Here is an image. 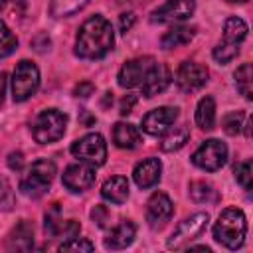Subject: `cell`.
I'll return each mask as SVG.
<instances>
[{"instance_id":"obj_1","label":"cell","mask_w":253,"mask_h":253,"mask_svg":"<svg viewBox=\"0 0 253 253\" xmlns=\"http://www.w3.org/2000/svg\"><path fill=\"white\" fill-rule=\"evenodd\" d=\"M115 42L111 22L103 16H91L85 20L75 38V53L81 59H101L105 57Z\"/></svg>"},{"instance_id":"obj_2","label":"cell","mask_w":253,"mask_h":253,"mask_svg":"<svg viewBox=\"0 0 253 253\" xmlns=\"http://www.w3.org/2000/svg\"><path fill=\"white\" fill-rule=\"evenodd\" d=\"M245 233H247V219L245 213L237 208H225L213 225L215 241L227 249L241 247L245 241Z\"/></svg>"},{"instance_id":"obj_3","label":"cell","mask_w":253,"mask_h":253,"mask_svg":"<svg viewBox=\"0 0 253 253\" xmlns=\"http://www.w3.org/2000/svg\"><path fill=\"white\" fill-rule=\"evenodd\" d=\"M55 176V164L51 160H36L20 180V190L28 198H40L47 192Z\"/></svg>"},{"instance_id":"obj_4","label":"cell","mask_w":253,"mask_h":253,"mask_svg":"<svg viewBox=\"0 0 253 253\" xmlns=\"http://www.w3.org/2000/svg\"><path fill=\"white\" fill-rule=\"evenodd\" d=\"M67 126V117L57 109H43L32 123V134L36 142L49 144L63 136Z\"/></svg>"},{"instance_id":"obj_5","label":"cell","mask_w":253,"mask_h":253,"mask_svg":"<svg viewBox=\"0 0 253 253\" xmlns=\"http://www.w3.org/2000/svg\"><path fill=\"white\" fill-rule=\"evenodd\" d=\"M38 87H40V69L28 59L20 61L14 69V75H12V97H14V101L22 103V101L30 99L38 91Z\"/></svg>"},{"instance_id":"obj_6","label":"cell","mask_w":253,"mask_h":253,"mask_svg":"<svg viewBox=\"0 0 253 253\" xmlns=\"http://www.w3.org/2000/svg\"><path fill=\"white\" fill-rule=\"evenodd\" d=\"M71 154L91 166H101L107 160V142L99 132H89L71 144Z\"/></svg>"},{"instance_id":"obj_7","label":"cell","mask_w":253,"mask_h":253,"mask_svg":"<svg viewBox=\"0 0 253 253\" xmlns=\"http://www.w3.org/2000/svg\"><path fill=\"white\" fill-rule=\"evenodd\" d=\"M227 160V146L217 140V138H210L206 140L192 156V162L202 168V170H208V172H215L219 170Z\"/></svg>"},{"instance_id":"obj_8","label":"cell","mask_w":253,"mask_h":253,"mask_svg":"<svg viewBox=\"0 0 253 253\" xmlns=\"http://www.w3.org/2000/svg\"><path fill=\"white\" fill-rule=\"evenodd\" d=\"M208 219H210L208 213L200 211V213H194V215L186 217L184 221H180L178 227L174 229V233L170 235L168 243H166L168 249H182V247H186L190 241H194L206 229Z\"/></svg>"},{"instance_id":"obj_9","label":"cell","mask_w":253,"mask_h":253,"mask_svg":"<svg viewBox=\"0 0 253 253\" xmlns=\"http://www.w3.org/2000/svg\"><path fill=\"white\" fill-rule=\"evenodd\" d=\"M210 73H208V67L198 63V61H184L178 71H176V85L186 91V93H192V91H198L206 85Z\"/></svg>"},{"instance_id":"obj_10","label":"cell","mask_w":253,"mask_h":253,"mask_svg":"<svg viewBox=\"0 0 253 253\" xmlns=\"http://www.w3.org/2000/svg\"><path fill=\"white\" fill-rule=\"evenodd\" d=\"M93 184H95V166H91L87 162L71 164L63 172V186L69 192H75V194L77 192H85Z\"/></svg>"},{"instance_id":"obj_11","label":"cell","mask_w":253,"mask_h":253,"mask_svg":"<svg viewBox=\"0 0 253 253\" xmlns=\"http://www.w3.org/2000/svg\"><path fill=\"white\" fill-rule=\"evenodd\" d=\"M194 0H166L158 10L152 12V22L168 24V22H182L194 14Z\"/></svg>"},{"instance_id":"obj_12","label":"cell","mask_w":253,"mask_h":253,"mask_svg":"<svg viewBox=\"0 0 253 253\" xmlns=\"http://www.w3.org/2000/svg\"><path fill=\"white\" fill-rule=\"evenodd\" d=\"M154 63L156 61L152 57H136V59L126 61L121 67V71H119V85L121 87H126V89L136 87V85H142L146 73L152 69Z\"/></svg>"},{"instance_id":"obj_13","label":"cell","mask_w":253,"mask_h":253,"mask_svg":"<svg viewBox=\"0 0 253 253\" xmlns=\"http://www.w3.org/2000/svg\"><path fill=\"white\" fill-rule=\"evenodd\" d=\"M178 119V109L176 107H158L152 109L150 113L144 115L142 119V130L148 134H164Z\"/></svg>"},{"instance_id":"obj_14","label":"cell","mask_w":253,"mask_h":253,"mask_svg":"<svg viewBox=\"0 0 253 253\" xmlns=\"http://www.w3.org/2000/svg\"><path fill=\"white\" fill-rule=\"evenodd\" d=\"M174 213V206L172 200L164 194V192H156L150 196L148 204H146V221L150 227H162Z\"/></svg>"},{"instance_id":"obj_15","label":"cell","mask_w":253,"mask_h":253,"mask_svg":"<svg viewBox=\"0 0 253 253\" xmlns=\"http://www.w3.org/2000/svg\"><path fill=\"white\" fill-rule=\"evenodd\" d=\"M170 79H172L170 69L164 63H154L152 69L146 73L142 85H140L142 87V95L144 97H154V95L162 93L170 85Z\"/></svg>"},{"instance_id":"obj_16","label":"cell","mask_w":253,"mask_h":253,"mask_svg":"<svg viewBox=\"0 0 253 253\" xmlns=\"http://www.w3.org/2000/svg\"><path fill=\"white\" fill-rule=\"evenodd\" d=\"M160 172H162L160 160L158 158H146L134 166L132 178H134L138 188H152L160 180Z\"/></svg>"},{"instance_id":"obj_17","label":"cell","mask_w":253,"mask_h":253,"mask_svg":"<svg viewBox=\"0 0 253 253\" xmlns=\"http://www.w3.org/2000/svg\"><path fill=\"white\" fill-rule=\"evenodd\" d=\"M134 233H136L134 223H132L130 219H123V221H119V223L109 231V235L105 237V247H107V249H125L126 245L132 243Z\"/></svg>"},{"instance_id":"obj_18","label":"cell","mask_w":253,"mask_h":253,"mask_svg":"<svg viewBox=\"0 0 253 253\" xmlns=\"http://www.w3.org/2000/svg\"><path fill=\"white\" fill-rule=\"evenodd\" d=\"M32 245H34V227L26 219H22L8 235V249L28 251V249H32Z\"/></svg>"},{"instance_id":"obj_19","label":"cell","mask_w":253,"mask_h":253,"mask_svg":"<svg viewBox=\"0 0 253 253\" xmlns=\"http://www.w3.org/2000/svg\"><path fill=\"white\" fill-rule=\"evenodd\" d=\"M101 194L111 204H123L128 198V180L125 176H113L103 184Z\"/></svg>"},{"instance_id":"obj_20","label":"cell","mask_w":253,"mask_h":253,"mask_svg":"<svg viewBox=\"0 0 253 253\" xmlns=\"http://www.w3.org/2000/svg\"><path fill=\"white\" fill-rule=\"evenodd\" d=\"M113 140L119 148H134L140 140V132L130 123H117L113 128Z\"/></svg>"},{"instance_id":"obj_21","label":"cell","mask_w":253,"mask_h":253,"mask_svg":"<svg viewBox=\"0 0 253 253\" xmlns=\"http://www.w3.org/2000/svg\"><path fill=\"white\" fill-rule=\"evenodd\" d=\"M194 34H196V30L190 28V26H174L172 30H168V32L162 36L160 43H162L164 49L180 47V45H186V43L194 38Z\"/></svg>"},{"instance_id":"obj_22","label":"cell","mask_w":253,"mask_h":253,"mask_svg":"<svg viewBox=\"0 0 253 253\" xmlns=\"http://www.w3.org/2000/svg\"><path fill=\"white\" fill-rule=\"evenodd\" d=\"M196 123L204 130H211L215 125V101L213 97H204L200 99L196 107Z\"/></svg>"},{"instance_id":"obj_23","label":"cell","mask_w":253,"mask_h":253,"mask_svg":"<svg viewBox=\"0 0 253 253\" xmlns=\"http://www.w3.org/2000/svg\"><path fill=\"white\" fill-rule=\"evenodd\" d=\"M247 36V24L237 18V16H231L225 20V26H223V42L225 43H233V45H239Z\"/></svg>"},{"instance_id":"obj_24","label":"cell","mask_w":253,"mask_h":253,"mask_svg":"<svg viewBox=\"0 0 253 253\" xmlns=\"http://www.w3.org/2000/svg\"><path fill=\"white\" fill-rule=\"evenodd\" d=\"M190 138V130L186 126H170L166 130V134L162 136V142H160V148L166 150V152H172V150H178L182 148Z\"/></svg>"},{"instance_id":"obj_25","label":"cell","mask_w":253,"mask_h":253,"mask_svg":"<svg viewBox=\"0 0 253 253\" xmlns=\"http://www.w3.org/2000/svg\"><path fill=\"white\" fill-rule=\"evenodd\" d=\"M87 4H89V0H51L49 12L55 18H65V16H71L79 10H83Z\"/></svg>"},{"instance_id":"obj_26","label":"cell","mask_w":253,"mask_h":253,"mask_svg":"<svg viewBox=\"0 0 253 253\" xmlns=\"http://www.w3.org/2000/svg\"><path fill=\"white\" fill-rule=\"evenodd\" d=\"M235 85L239 89V93L245 99H253V79H251V63H243L237 71H235Z\"/></svg>"},{"instance_id":"obj_27","label":"cell","mask_w":253,"mask_h":253,"mask_svg":"<svg viewBox=\"0 0 253 253\" xmlns=\"http://www.w3.org/2000/svg\"><path fill=\"white\" fill-rule=\"evenodd\" d=\"M190 196L194 202L198 204H204V202H215L217 200V194L213 190L211 184H206V182H192L190 184Z\"/></svg>"},{"instance_id":"obj_28","label":"cell","mask_w":253,"mask_h":253,"mask_svg":"<svg viewBox=\"0 0 253 253\" xmlns=\"http://www.w3.org/2000/svg\"><path fill=\"white\" fill-rule=\"evenodd\" d=\"M18 47L16 36L10 32V28L0 20V57H8Z\"/></svg>"},{"instance_id":"obj_29","label":"cell","mask_w":253,"mask_h":253,"mask_svg":"<svg viewBox=\"0 0 253 253\" xmlns=\"http://www.w3.org/2000/svg\"><path fill=\"white\" fill-rule=\"evenodd\" d=\"M243 121H245V115L241 111H233V113H229V115L223 117L221 125H223V130L233 136V134H239L241 132V126H245Z\"/></svg>"},{"instance_id":"obj_30","label":"cell","mask_w":253,"mask_h":253,"mask_svg":"<svg viewBox=\"0 0 253 253\" xmlns=\"http://www.w3.org/2000/svg\"><path fill=\"white\" fill-rule=\"evenodd\" d=\"M237 53H239V45H233V43L219 42V43L213 47V59H215L217 63H227V61H231Z\"/></svg>"},{"instance_id":"obj_31","label":"cell","mask_w":253,"mask_h":253,"mask_svg":"<svg viewBox=\"0 0 253 253\" xmlns=\"http://www.w3.org/2000/svg\"><path fill=\"white\" fill-rule=\"evenodd\" d=\"M235 180L245 190H251V186H253V170H251V162L249 160H245V162L235 166Z\"/></svg>"},{"instance_id":"obj_32","label":"cell","mask_w":253,"mask_h":253,"mask_svg":"<svg viewBox=\"0 0 253 253\" xmlns=\"http://www.w3.org/2000/svg\"><path fill=\"white\" fill-rule=\"evenodd\" d=\"M95 245L87 239H79L77 235L75 237H69V241L61 243L59 245V251H93Z\"/></svg>"},{"instance_id":"obj_33","label":"cell","mask_w":253,"mask_h":253,"mask_svg":"<svg viewBox=\"0 0 253 253\" xmlns=\"http://www.w3.org/2000/svg\"><path fill=\"white\" fill-rule=\"evenodd\" d=\"M14 204V194L10 190V184L6 180L0 182V208L2 210H10Z\"/></svg>"},{"instance_id":"obj_34","label":"cell","mask_w":253,"mask_h":253,"mask_svg":"<svg viewBox=\"0 0 253 253\" xmlns=\"http://www.w3.org/2000/svg\"><path fill=\"white\" fill-rule=\"evenodd\" d=\"M134 14L132 12H128V14H121V18H119V28H121V32L123 34H126L130 28H132V24H134Z\"/></svg>"},{"instance_id":"obj_35","label":"cell","mask_w":253,"mask_h":253,"mask_svg":"<svg viewBox=\"0 0 253 253\" xmlns=\"http://www.w3.org/2000/svg\"><path fill=\"white\" fill-rule=\"evenodd\" d=\"M91 93H93V85H91L89 81L79 83V85L75 87V97H89Z\"/></svg>"},{"instance_id":"obj_36","label":"cell","mask_w":253,"mask_h":253,"mask_svg":"<svg viewBox=\"0 0 253 253\" xmlns=\"http://www.w3.org/2000/svg\"><path fill=\"white\" fill-rule=\"evenodd\" d=\"M8 164H10L12 170H20L22 164H24V156H22V152H12L10 158H8Z\"/></svg>"},{"instance_id":"obj_37","label":"cell","mask_w":253,"mask_h":253,"mask_svg":"<svg viewBox=\"0 0 253 253\" xmlns=\"http://www.w3.org/2000/svg\"><path fill=\"white\" fill-rule=\"evenodd\" d=\"M134 103H136V97H134V95H126V97L123 99V103H121V115H128Z\"/></svg>"},{"instance_id":"obj_38","label":"cell","mask_w":253,"mask_h":253,"mask_svg":"<svg viewBox=\"0 0 253 253\" xmlns=\"http://www.w3.org/2000/svg\"><path fill=\"white\" fill-rule=\"evenodd\" d=\"M93 219H95L99 225H105V221H107V210H105L103 206H97V208L93 210Z\"/></svg>"},{"instance_id":"obj_39","label":"cell","mask_w":253,"mask_h":253,"mask_svg":"<svg viewBox=\"0 0 253 253\" xmlns=\"http://www.w3.org/2000/svg\"><path fill=\"white\" fill-rule=\"evenodd\" d=\"M4 93H6V75L0 73V105L4 101Z\"/></svg>"},{"instance_id":"obj_40","label":"cell","mask_w":253,"mask_h":253,"mask_svg":"<svg viewBox=\"0 0 253 253\" xmlns=\"http://www.w3.org/2000/svg\"><path fill=\"white\" fill-rule=\"evenodd\" d=\"M229 2H247V0H229Z\"/></svg>"},{"instance_id":"obj_41","label":"cell","mask_w":253,"mask_h":253,"mask_svg":"<svg viewBox=\"0 0 253 253\" xmlns=\"http://www.w3.org/2000/svg\"><path fill=\"white\" fill-rule=\"evenodd\" d=\"M4 2H6V0H0V4H4Z\"/></svg>"}]
</instances>
